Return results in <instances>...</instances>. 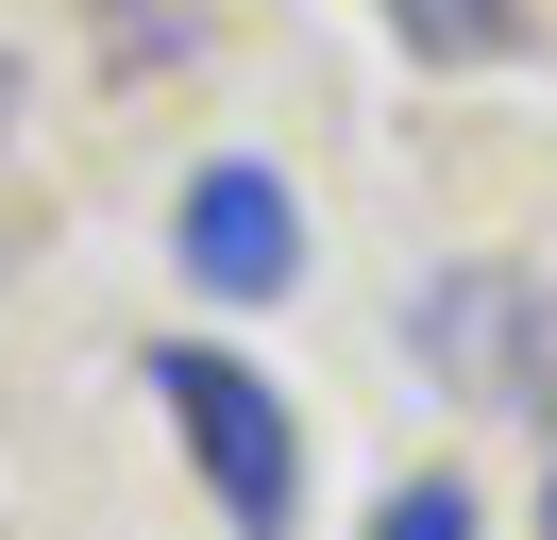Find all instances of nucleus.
Returning <instances> with one entry per match:
<instances>
[{
	"mask_svg": "<svg viewBox=\"0 0 557 540\" xmlns=\"http://www.w3.org/2000/svg\"><path fill=\"white\" fill-rule=\"evenodd\" d=\"M541 540H557V472H541Z\"/></svg>",
	"mask_w": 557,
	"mask_h": 540,
	"instance_id": "obj_6",
	"label": "nucleus"
},
{
	"mask_svg": "<svg viewBox=\"0 0 557 540\" xmlns=\"http://www.w3.org/2000/svg\"><path fill=\"white\" fill-rule=\"evenodd\" d=\"M388 17H406V51L473 68V51H507V34H523V0H388Z\"/></svg>",
	"mask_w": 557,
	"mask_h": 540,
	"instance_id": "obj_4",
	"label": "nucleus"
},
{
	"mask_svg": "<svg viewBox=\"0 0 557 540\" xmlns=\"http://www.w3.org/2000/svg\"><path fill=\"white\" fill-rule=\"evenodd\" d=\"M152 405L186 422V456H203V490H220L237 540H287V524H305V439H287V389H271V371L170 338V355H152Z\"/></svg>",
	"mask_w": 557,
	"mask_h": 540,
	"instance_id": "obj_1",
	"label": "nucleus"
},
{
	"mask_svg": "<svg viewBox=\"0 0 557 540\" xmlns=\"http://www.w3.org/2000/svg\"><path fill=\"white\" fill-rule=\"evenodd\" d=\"M372 540H473V490H456V472H422V490L372 506Z\"/></svg>",
	"mask_w": 557,
	"mask_h": 540,
	"instance_id": "obj_5",
	"label": "nucleus"
},
{
	"mask_svg": "<svg viewBox=\"0 0 557 540\" xmlns=\"http://www.w3.org/2000/svg\"><path fill=\"white\" fill-rule=\"evenodd\" d=\"M170 254H186V287H220V304H287L305 287V202H287V169H253V152L186 169Z\"/></svg>",
	"mask_w": 557,
	"mask_h": 540,
	"instance_id": "obj_3",
	"label": "nucleus"
},
{
	"mask_svg": "<svg viewBox=\"0 0 557 540\" xmlns=\"http://www.w3.org/2000/svg\"><path fill=\"white\" fill-rule=\"evenodd\" d=\"M406 338H422V371H440L456 405H507V422L557 389V321H541L523 270H440V287L406 304Z\"/></svg>",
	"mask_w": 557,
	"mask_h": 540,
	"instance_id": "obj_2",
	"label": "nucleus"
}]
</instances>
